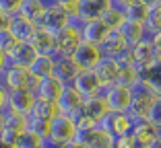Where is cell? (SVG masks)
<instances>
[{
  "label": "cell",
  "mask_w": 161,
  "mask_h": 148,
  "mask_svg": "<svg viewBox=\"0 0 161 148\" xmlns=\"http://www.w3.org/2000/svg\"><path fill=\"white\" fill-rule=\"evenodd\" d=\"M114 148H138V144L132 138V134H126L120 138H114Z\"/></svg>",
  "instance_id": "41"
},
{
  "label": "cell",
  "mask_w": 161,
  "mask_h": 148,
  "mask_svg": "<svg viewBox=\"0 0 161 148\" xmlns=\"http://www.w3.org/2000/svg\"><path fill=\"white\" fill-rule=\"evenodd\" d=\"M6 80H8V91H33L37 86V78L29 72V68H17L10 66L6 68Z\"/></svg>",
  "instance_id": "8"
},
{
  "label": "cell",
  "mask_w": 161,
  "mask_h": 148,
  "mask_svg": "<svg viewBox=\"0 0 161 148\" xmlns=\"http://www.w3.org/2000/svg\"><path fill=\"white\" fill-rule=\"evenodd\" d=\"M54 37H56V35L47 33V31H43V29H37V33H35L33 39H31V45H33V49L39 54V56H52Z\"/></svg>",
  "instance_id": "22"
},
{
  "label": "cell",
  "mask_w": 161,
  "mask_h": 148,
  "mask_svg": "<svg viewBox=\"0 0 161 148\" xmlns=\"http://www.w3.org/2000/svg\"><path fill=\"white\" fill-rule=\"evenodd\" d=\"M83 111H85V117H89V120L95 121V124H99L105 115L109 113L108 105H105V101L101 99V97L85 99V103H83Z\"/></svg>",
  "instance_id": "19"
},
{
  "label": "cell",
  "mask_w": 161,
  "mask_h": 148,
  "mask_svg": "<svg viewBox=\"0 0 161 148\" xmlns=\"http://www.w3.org/2000/svg\"><path fill=\"white\" fill-rule=\"evenodd\" d=\"M70 60L76 64L79 70H95V66L103 60V54H101V49L97 48V45L80 41V45L76 48V52L72 54Z\"/></svg>",
  "instance_id": "7"
},
{
  "label": "cell",
  "mask_w": 161,
  "mask_h": 148,
  "mask_svg": "<svg viewBox=\"0 0 161 148\" xmlns=\"http://www.w3.org/2000/svg\"><path fill=\"white\" fill-rule=\"evenodd\" d=\"M149 148H161V134L157 136V140H155V142H153V144H151Z\"/></svg>",
  "instance_id": "50"
},
{
  "label": "cell",
  "mask_w": 161,
  "mask_h": 148,
  "mask_svg": "<svg viewBox=\"0 0 161 148\" xmlns=\"http://www.w3.org/2000/svg\"><path fill=\"white\" fill-rule=\"evenodd\" d=\"M145 80L153 86L157 97H161V60H155L145 72Z\"/></svg>",
  "instance_id": "31"
},
{
  "label": "cell",
  "mask_w": 161,
  "mask_h": 148,
  "mask_svg": "<svg viewBox=\"0 0 161 148\" xmlns=\"http://www.w3.org/2000/svg\"><path fill=\"white\" fill-rule=\"evenodd\" d=\"M103 101H105V105H108L109 113H126L130 103H132L130 86L120 84V82L108 86L105 93H103Z\"/></svg>",
  "instance_id": "1"
},
{
  "label": "cell",
  "mask_w": 161,
  "mask_h": 148,
  "mask_svg": "<svg viewBox=\"0 0 161 148\" xmlns=\"http://www.w3.org/2000/svg\"><path fill=\"white\" fill-rule=\"evenodd\" d=\"M17 43H19V41H17V37H14L13 33H10V29L0 31V52L4 54V56H8V54L13 52Z\"/></svg>",
  "instance_id": "37"
},
{
  "label": "cell",
  "mask_w": 161,
  "mask_h": 148,
  "mask_svg": "<svg viewBox=\"0 0 161 148\" xmlns=\"http://www.w3.org/2000/svg\"><path fill=\"white\" fill-rule=\"evenodd\" d=\"M132 2H136V0H109V4L116 6V8H120V10H124V14H126V6L132 4Z\"/></svg>",
  "instance_id": "44"
},
{
  "label": "cell",
  "mask_w": 161,
  "mask_h": 148,
  "mask_svg": "<svg viewBox=\"0 0 161 148\" xmlns=\"http://www.w3.org/2000/svg\"><path fill=\"white\" fill-rule=\"evenodd\" d=\"M2 128L23 134L25 130H27V115H21V113L10 111V113H6L4 117H2Z\"/></svg>",
  "instance_id": "30"
},
{
  "label": "cell",
  "mask_w": 161,
  "mask_h": 148,
  "mask_svg": "<svg viewBox=\"0 0 161 148\" xmlns=\"http://www.w3.org/2000/svg\"><path fill=\"white\" fill-rule=\"evenodd\" d=\"M99 49H101V54H103V58H116L120 52L126 49V43L122 41V37H120L118 31H109V35L99 45Z\"/></svg>",
  "instance_id": "23"
},
{
  "label": "cell",
  "mask_w": 161,
  "mask_h": 148,
  "mask_svg": "<svg viewBox=\"0 0 161 148\" xmlns=\"http://www.w3.org/2000/svg\"><path fill=\"white\" fill-rule=\"evenodd\" d=\"M6 95H8V91H2V89H0V107L8 101V99H6Z\"/></svg>",
  "instance_id": "48"
},
{
  "label": "cell",
  "mask_w": 161,
  "mask_h": 148,
  "mask_svg": "<svg viewBox=\"0 0 161 148\" xmlns=\"http://www.w3.org/2000/svg\"><path fill=\"white\" fill-rule=\"evenodd\" d=\"M130 95H132V99H142V101H153L157 97L153 86L145 78H138V80H134L130 84Z\"/></svg>",
  "instance_id": "28"
},
{
  "label": "cell",
  "mask_w": 161,
  "mask_h": 148,
  "mask_svg": "<svg viewBox=\"0 0 161 148\" xmlns=\"http://www.w3.org/2000/svg\"><path fill=\"white\" fill-rule=\"evenodd\" d=\"M105 8H108V2H103V0H80V4H79V17L83 21L101 19V14H103Z\"/></svg>",
  "instance_id": "20"
},
{
  "label": "cell",
  "mask_w": 161,
  "mask_h": 148,
  "mask_svg": "<svg viewBox=\"0 0 161 148\" xmlns=\"http://www.w3.org/2000/svg\"><path fill=\"white\" fill-rule=\"evenodd\" d=\"M124 21H126V14H124V10L116 8V6H112V4L108 2V8L103 10V14H101V23H103L105 27L109 29V31H118V29L124 25Z\"/></svg>",
  "instance_id": "24"
},
{
  "label": "cell",
  "mask_w": 161,
  "mask_h": 148,
  "mask_svg": "<svg viewBox=\"0 0 161 148\" xmlns=\"http://www.w3.org/2000/svg\"><path fill=\"white\" fill-rule=\"evenodd\" d=\"M103 2H109V0H103Z\"/></svg>",
  "instance_id": "52"
},
{
  "label": "cell",
  "mask_w": 161,
  "mask_h": 148,
  "mask_svg": "<svg viewBox=\"0 0 161 148\" xmlns=\"http://www.w3.org/2000/svg\"><path fill=\"white\" fill-rule=\"evenodd\" d=\"M122 41L126 43V48H134L136 43H141L142 39H147L149 33H147V27L141 23H130V21H124V25L118 29Z\"/></svg>",
  "instance_id": "16"
},
{
  "label": "cell",
  "mask_w": 161,
  "mask_h": 148,
  "mask_svg": "<svg viewBox=\"0 0 161 148\" xmlns=\"http://www.w3.org/2000/svg\"><path fill=\"white\" fill-rule=\"evenodd\" d=\"M39 2H42V6L43 8H54V6H58V0H39Z\"/></svg>",
  "instance_id": "45"
},
{
  "label": "cell",
  "mask_w": 161,
  "mask_h": 148,
  "mask_svg": "<svg viewBox=\"0 0 161 148\" xmlns=\"http://www.w3.org/2000/svg\"><path fill=\"white\" fill-rule=\"evenodd\" d=\"M21 4H23V0H0V10H4L6 14L14 17V14H19Z\"/></svg>",
  "instance_id": "40"
},
{
  "label": "cell",
  "mask_w": 161,
  "mask_h": 148,
  "mask_svg": "<svg viewBox=\"0 0 161 148\" xmlns=\"http://www.w3.org/2000/svg\"><path fill=\"white\" fill-rule=\"evenodd\" d=\"M116 60V64L120 66V70H124V68H132L134 66V58H132V49L130 48H126L124 52H120L118 56L114 58Z\"/></svg>",
  "instance_id": "39"
},
{
  "label": "cell",
  "mask_w": 161,
  "mask_h": 148,
  "mask_svg": "<svg viewBox=\"0 0 161 148\" xmlns=\"http://www.w3.org/2000/svg\"><path fill=\"white\" fill-rule=\"evenodd\" d=\"M76 91L83 95V99H91V97H101L103 99V93L108 86H101V82L97 80L93 70H79L76 78L72 80V84Z\"/></svg>",
  "instance_id": "4"
},
{
  "label": "cell",
  "mask_w": 161,
  "mask_h": 148,
  "mask_svg": "<svg viewBox=\"0 0 161 148\" xmlns=\"http://www.w3.org/2000/svg\"><path fill=\"white\" fill-rule=\"evenodd\" d=\"M145 6H149V8H153V6H161V0H141Z\"/></svg>",
  "instance_id": "47"
},
{
  "label": "cell",
  "mask_w": 161,
  "mask_h": 148,
  "mask_svg": "<svg viewBox=\"0 0 161 148\" xmlns=\"http://www.w3.org/2000/svg\"><path fill=\"white\" fill-rule=\"evenodd\" d=\"M6 99H8V105L14 113L29 115L31 109H33V105H35V101H37V97H35L33 91H27L25 89V91H8Z\"/></svg>",
  "instance_id": "10"
},
{
  "label": "cell",
  "mask_w": 161,
  "mask_h": 148,
  "mask_svg": "<svg viewBox=\"0 0 161 148\" xmlns=\"http://www.w3.org/2000/svg\"><path fill=\"white\" fill-rule=\"evenodd\" d=\"M153 101H142V99H132V103H130V107H128L126 115L130 117V120L136 124V121H142L147 120L149 115V107H151Z\"/></svg>",
  "instance_id": "29"
},
{
  "label": "cell",
  "mask_w": 161,
  "mask_h": 148,
  "mask_svg": "<svg viewBox=\"0 0 161 148\" xmlns=\"http://www.w3.org/2000/svg\"><path fill=\"white\" fill-rule=\"evenodd\" d=\"M10 33L17 37L19 43H31L33 35L37 33V25L23 19V17H19V14H14L13 21H10Z\"/></svg>",
  "instance_id": "17"
},
{
  "label": "cell",
  "mask_w": 161,
  "mask_h": 148,
  "mask_svg": "<svg viewBox=\"0 0 161 148\" xmlns=\"http://www.w3.org/2000/svg\"><path fill=\"white\" fill-rule=\"evenodd\" d=\"M95 76L97 80L101 82V86H112L118 82V76H120V66L116 64L114 58H103L97 66H95Z\"/></svg>",
  "instance_id": "15"
},
{
  "label": "cell",
  "mask_w": 161,
  "mask_h": 148,
  "mask_svg": "<svg viewBox=\"0 0 161 148\" xmlns=\"http://www.w3.org/2000/svg\"><path fill=\"white\" fill-rule=\"evenodd\" d=\"M39 54L33 49V45L31 43H17L14 45V49L8 54V68L10 66H17V68H29L31 64L35 62V58H37Z\"/></svg>",
  "instance_id": "12"
},
{
  "label": "cell",
  "mask_w": 161,
  "mask_h": 148,
  "mask_svg": "<svg viewBox=\"0 0 161 148\" xmlns=\"http://www.w3.org/2000/svg\"><path fill=\"white\" fill-rule=\"evenodd\" d=\"M132 125L134 121L128 117L126 113H108L103 120L97 124V128L108 132L109 136H114V138H120V136H126L132 132Z\"/></svg>",
  "instance_id": "6"
},
{
  "label": "cell",
  "mask_w": 161,
  "mask_h": 148,
  "mask_svg": "<svg viewBox=\"0 0 161 148\" xmlns=\"http://www.w3.org/2000/svg\"><path fill=\"white\" fill-rule=\"evenodd\" d=\"M149 10H151L149 6H145L141 0H136V2H132V4L126 6V21L145 25L147 23V17H149Z\"/></svg>",
  "instance_id": "27"
},
{
  "label": "cell",
  "mask_w": 161,
  "mask_h": 148,
  "mask_svg": "<svg viewBox=\"0 0 161 148\" xmlns=\"http://www.w3.org/2000/svg\"><path fill=\"white\" fill-rule=\"evenodd\" d=\"M19 136H21L19 132H13V130L2 128V130H0V144H2V146H6V148H14V146H17Z\"/></svg>",
  "instance_id": "38"
},
{
  "label": "cell",
  "mask_w": 161,
  "mask_h": 148,
  "mask_svg": "<svg viewBox=\"0 0 161 148\" xmlns=\"http://www.w3.org/2000/svg\"><path fill=\"white\" fill-rule=\"evenodd\" d=\"M80 45V33L76 29H64L54 37V60H62V58H72V54L76 52V48Z\"/></svg>",
  "instance_id": "2"
},
{
  "label": "cell",
  "mask_w": 161,
  "mask_h": 148,
  "mask_svg": "<svg viewBox=\"0 0 161 148\" xmlns=\"http://www.w3.org/2000/svg\"><path fill=\"white\" fill-rule=\"evenodd\" d=\"M76 74H79V68H76V64L72 62L70 58L56 60V66H54V74L52 76H56L64 86H70L72 80L76 78Z\"/></svg>",
  "instance_id": "18"
},
{
  "label": "cell",
  "mask_w": 161,
  "mask_h": 148,
  "mask_svg": "<svg viewBox=\"0 0 161 148\" xmlns=\"http://www.w3.org/2000/svg\"><path fill=\"white\" fill-rule=\"evenodd\" d=\"M85 103L83 95L76 91L75 86H64V91H62L60 99L56 101V107H58V113L62 115H72L76 109H80Z\"/></svg>",
  "instance_id": "11"
},
{
  "label": "cell",
  "mask_w": 161,
  "mask_h": 148,
  "mask_svg": "<svg viewBox=\"0 0 161 148\" xmlns=\"http://www.w3.org/2000/svg\"><path fill=\"white\" fill-rule=\"evenodd\" d=\"M147 121H151V124L161 132V97H155V99H153L151 107H149Z\"/></svg>",
  "instance_id": "36"
},
{
  "label": "cell",
  "mask_w": 161,
  "mask_h": 148,
  "mask_svg": "<svg viewBox=\"0 0 161 148\" xmlns=\"http://www.w3.org/2000/svg\"><path fill=\"white\" fill-rule=\"evenodd\" d=\"M27 132L35 134L37 138H47L50 136V121H43V120H35V117H29L27 115Z\"/></svg>",
  "instance_id": "33"
},
{
  "label": "cell",
  "mask_w": 161,
  "mask_h": 148,
  "mask_svg": "<svg viewBox=\"0 0 161 148\" xmlns=\"http://www.w3.org/2000/svg\"><path fill=\"white\" fill-rule=\"evenodd\" d=\"M149 39H151V45H153V52H155V58H157V60H161V33L149 35Z\"/></svg>",
  "instance_id": "42"
},
{
  "label": "cell",
  "mask_w": 161,
  "mask_h": 148,
  "mask_svg": "<svg viewBox=\"0 0 161 148\" xmlns=\"http://www.w3.org/2000/svg\"><path fill=\"white\" fill-rule=\"evenodd\" d=\"M68 23H70L68 13L62 8L60 4H58V6L47 8L46 13H43V17L39 19V23H37V29H43V31H47V33L58 35L60 31L68 29Z\"/></svg>",
  "instance_id": "5"
},
{
  "label": "cell",
  "mask_w": 161,
  "mask_h": 148,
  "mask_svg": "<svg viewBox=\"0 0 161 148\" xmlns=\"http://www.w3.org/2000/svg\"><path fill=\"white\" fill-rule=\"evenodd\" d=\"M43 13H46V8L42 6L39 0H23V4H21V8H19V17H23V19L31 21V23H35V25L39 23Z\"/></svg>",
  "instance_id": "26"
},
{
  "label": "cell",
  "mask_w": 161,
  "mask_h": 148,
  "mask_svg": "<svg viewBox=\"0 0 161 148\" xmlns=\"http://www.w3.org/2000/svg\"><path fill=\"white\" fill-rule=\"evenodd\" d=\"M6 68H8V58L0 52V70H6Z\"/></svg>",
  "instance_id": "46"
},
{
  "label": "cell",
  "mask_w": 161,
  "mask_h": 148,
  "mask_svg": "<svg viewBox=\"0 0 161 148\" xmlns=\"http://www.w3.org/2000/svg\"><path fill=\"white\" fill-rule=\"evenodd\" d=\"M14 148H42V138H37L35 134H31V132L25 130L23 134L19 136L17 146H14Z\"/></svg>",
  "instance_id": "35"
},
{
  "label": "cell",
  "mask_w": 161,
  "mask_h": 148,
  "mask_svg": "<svg viewBox=\"0 0 161 148\" xmlns=\"http://www.w3.org/2000/svg\"><path fill=\"white\" fill-rule=\"evenodd\" d=\"M85 148H114V136H109L108 132L97 128L91 140L85 144Z\"/></svg>",
  "instance_id": "32"
},
{
  "label": "cell",
  "mask_w": 161,
  "mask_h": 148,
  "mask_svg": "<svg viewBox=\"0 0 161 148\" xmlns=\"http://www.w3.org/2000/svg\"><path fill=\"white\" fill-rule=\"evenodd\" d=\"M0 130H2V117H0Z\"/></svg>",
  "instance_id": "51"
},
{
  "label": "cell",
  "mask_w": 161,
  "mask_h": 148,
  "mask_svg": "<svg viewBox=\"0 0 161 148\" xmlns=\"http://www.w3.org/2000/svg\"><path fill=\"white\" fill-rule=\"evenodd\" d=\"M54 66H56V60L52 56H37L35 62L29 66V72L33 74V78L42 80V78H47L54 74Z\"/></svg>",
  "instance_id": "21"
},
{
  "label": "cell",
  "mask_w": 161,
  "mask_h": 148,
  "mask_svg": "<svg viewBox=\"0 0 161 148\" xmlns=\"http://www.w3.org/2000/svg\"><path fill=\"white\" fill-rule=\"evenodd\" d=\"M147 33L153 35V33H161V6H153L149 10V17H147Z\"/></svg>",
  "instance_id": "34"
},
{
  "label": "cell",
  "mask_w": 161,
  "mask_h": 148,
  "mask_svg": "<svg viewBox=\"0 0 161 148\" xmlns=\"http://www.w3.org/2000/svg\"><path fill=\"white\" fill-rule=\"evenodd\" d=\"M58 115V107L56 103H50V101H42L37 99L35 101L33 109L29 113V117H35V120H43V121H52L54 117Z\"/></svg>",
  "instance_id": "25"
},
{
  "label": "cell",
  "mask_w": 161,
  "mask_h": 148,
  "mask_svg": "<svg viewBox=\"0 0 161 148\" xmlns=\"http://www.w3.org/2000/svg\"><path fill=\"white\" fill-rule=\"evenodd\" d=\"M130 134H132V138L136 140L138 148H149L157 140V136H159L161 132L151 124V121L142 120V121H136V124L132 125V132H130Z\"/></svg>",
  "instance_id": "14"
},
{
  "label": "cell",
  "mask_w": 161,
  "mask_h": 148,
  "mask_svg": "<svg viewBox=\"0 0 161 148\" xmlns=\"http://www.w3.org/2000/svg\"><path fill=\"white\" fill-rule=\"evenodd\" d=\"M108 35H109V29L101 23V19L85 21V25H83V29H80V41L91 43V45H97V48L105 41Z\"/></svg>",
  "instance_id": "9"
},
{
  "label": "cell",
  "mask_w": 161,
  "mask_h": 148,
  "mask_svg": "<svg viewBox=\"0 0 161 148\" xmlns=\"http://www.w3.org/2000/svg\"><path fill=\"white\" fill-rule=\"evenodd\" d=\"M76 134V124L68 117V115L58 113L52 121H50V140L58 144V146H64V144L72 142Z\"/></svg>",
  "instance_id": "3"
},
{
  "label": "cell",
  "mask_w": 161,
  "mask_h": 148,
  "mask_svg": "<svg viewBox=\"0 0 161 148\" xmlns=\"http://www.w3.org/2000/svg\"><path fill=\"white\" fill-rule=\"evenodd\" d=\"M62 91H64V84L58 80L56 76H47L37 80V86H35V97L42 101H50V103H56L60 99Z\"/></svg>",
  "instance_id": "13"
},
{
  "label": "cell",
  "mask_w": 161,
  "mask_h": 148,
  "mask_svg": "<svg viewBox=\"0 0 161 148\" xmlns=\"http://www.w3.org/2000/svg\"><path fill=\"white\" fill-rule=\"evenodd\" d=\"M10 21H13V17H10V14H6L4 10H0V31L10 29Z\"/></svg>",
  "instance_id": "43"
},
{
  "label": "cell",
  "mask_w": 161,
  "mask_h": 148,
  "mask_svg": "<svg viewBox=\"0 0 161 148\" xmlns=\"http://www.w3.org/2000/svg\"><path fill=\"white\" fill-rule=\"evenodd\" d=\"M62 148H85V146H83V144H79V142H75V140H72V142L64 144V146H62Z\"/></svg>",
  "instance_id": "49"
}]
</instances>
